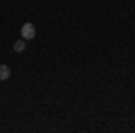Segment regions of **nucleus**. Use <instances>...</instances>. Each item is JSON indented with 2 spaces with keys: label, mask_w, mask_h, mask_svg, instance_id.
Segmentation results:
<instances>
[{
  "label": "nucleus",
  "mask_w": 135,
  "mask_h": 133,
  "mask_svg": "<svg viewBox=\"0 0 135 133\" xmlns=\"http://www.w3.org/2000/svg\"><path fill=\"white\" fill-rule=\"evenodd\" d=\"M20 34H22V40H32L34 36H36V29H34V25L32 23H23L22 25V29H20Z\"/></svg>",
  "instance_id": "nucleus-1"
},
{
  "label": "nucleus",
  "mask_w": 135,
  "mask_h": 133,
  "mask_svg": "<svg viewBox=\"0 0 135 133\" xmlns=\"http://www.w3.org/2000/svg\"><path fill=\"white\" fill-rule=\"evenodd\" d=\"M11 77V68L7 65H0V81H6Z\"/></svg>",
  "instance_id": "nucleus-2"
},
{
  "label": "nucleus",
  "mask_w": 135,
  "mask_h": 133,
  "mask_svg": "<svg viewBox=\"0 0 135 133\" xmlns=\"http://www.w3.org/2000/svg\"><path fill=\"white\" fill-rule=\"evenodd\" d=\"M13 49H15V52H23V51H25V40H18V41H15Z\"/></svg>",
  "instance_id": "nucleus-3"
}]
</instances>
